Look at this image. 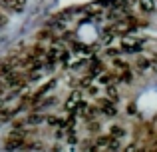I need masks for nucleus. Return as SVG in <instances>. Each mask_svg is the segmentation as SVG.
<instances>
[{"label": "nucleus", "instance_id": "f03ea898", "mask_svg": "<svg viewBox=\"0 0 157 152\" xmlns=\"http://www.w3.org/2000/svg\"><path fill=\"white\" fill-rule=\"evenodd\" d=\"M123 48H127V52H135V48H139L137 40H131V38H123Z\"/></svg>", "mask_w": 157, "mask_h": 152}, {"label": "nucleus", "instance_id": "9d476101", "mask_svg": "<svg viewBox=\"0 0 157 152\" xmlns=\"http://www.w3.org/2000/svg\"><path fill=\"white\" fill-rule=\"evenodd\" d=\"M115 66L121 68V70H127V64H125V62H121V60H115Z\"/></svg>", "mask_w": 157, "mask_h": 152}, {"label": "nucleus", "instance_id": "423d86ee", "mask_svg": "<svg viewBox=\"0 0 157 152\" xmlns=\"http://www.w3.org/2000/svg\"><path fill=\"white\" fill-rule=\"evenodd\" d=\"M123 128H119V126H113V128H111V132H109V136L111 138H119V136H123Z\"/></svg>", "mask_w": 157, "mask_h": 152}, {"label": "nucleus", "instance_id": "7ed1b4c3", "mask_svg": "<svg viewBox=\"0 0 157 152\" xmlns=\"http://www.w3.org/2000/svg\"><path fill=\"white\" fill-rule=\"evenodd\" d=\"M139 6H141L145 12H151L155 8V2H153V0H139Z\"/></svg>", "mask_w": 157, "mask_h": 152}, {"label": "nucleus", "instance_id": "39448f33", "mask_svg": "<svg viewBox=\"0 0 157 152\" xmlns=\"http://www.w3.org/2000/svg\"><path fill=\"white\" fill-rule=\"evenodd\" d=\"M107 96H109V102H117V90L113 86H107Z\"/></svg>", "mask_w": 157, "mask_h": 152}, {"label": "nucleus", "instance_id": "f257e3e1", "mask_svg": "<svg viewBox=\"0 0 157 152\" xmlns=\"http://www.w3.org/2000/svg\"><path fill=\"white\" fill-rule=\"evenodd\" d=\"M24 2H26V0H8L6 6L10 8V10H14V12H20L24 8Z\"/></svg>", "mask_w": 157, "mask_h": 152}, {"label": "nucleus", "instance_id": "1a4fd4ad", "mask_svg": "<svg viewBox=\"0 0 157 152\" xmlns=\"http://www.w3.org/2000/svg\"><path fill=\"white\" fill-rule=\"evenodd\" d=\"M28 122H30V124H38V122H42V116H28Z\"/></svg>", "mask_w": 157, "mask_h": 152}, {"label": "nucleus", "instance_id": "6e6552de", "mask_svg": "<svg viewBox=\"0 0 157 152\" xmlns=\"http://www.w3.org/2000/svg\"><path fill=\"white\" fill-rule=\"evenodd\" d=\"M111 80H113V76H111V74H101L100 76V82H101V84H105V86L109 84Z\"/></svg>", "mask_w": 157, "mask_h": 152}, {"label": "nucleus", "instance_id": "9b49d317", "mask_svg": "<svg viewBox=\"0 0 157 152\" xmlns=\"http://www.w3.org/2000/svg\"><path fill=\"white\" fill-rule=\"evenodd\" d=\"M149 66H151V68H153V70L157 72V60H153V62H149Z\"/></svg>", "mask_w": 157, "mask_h": 152}, {"label": "nucleus", "instance_id": "0eeeda50", "mask_svg": "<svg viewBox=\"0 0 157 152\" xmlns=\"http://www.w3.org/2000/svg\"><path fill=\"white\" fill-rule=\"evenodd\" d=\"M135 66H137L139 70H145V68L149 66V60H145V58H137V62H135Z\"/></svg>", "mask_w": 157, "mask_h": 152}, {"label": "nucleus", "instance_id": "20e7f679", "mask_svg": "<svg viewBox=\"0 0 157 152\" xmlns=\"http://www.w3.org/2000/svg\"><path fill=\"white\" fill-rule=\"evenodd\" d=\"M101 112H104L105 116H113V114H115V108L111 104H107V102H104V104H101Z\"/></svg>", "mask_w": 157, "mask_h": 152}]
</instances>
